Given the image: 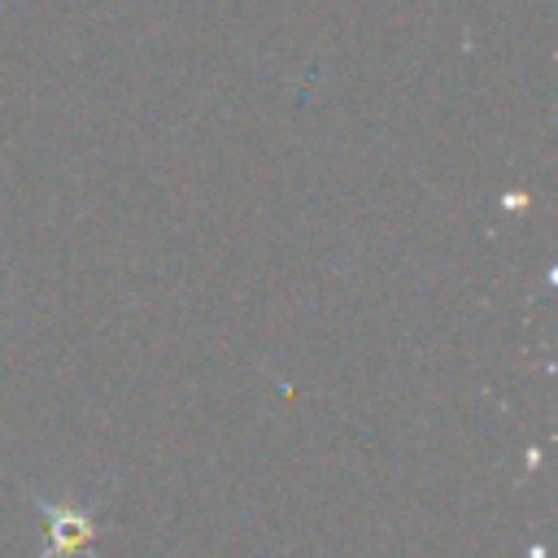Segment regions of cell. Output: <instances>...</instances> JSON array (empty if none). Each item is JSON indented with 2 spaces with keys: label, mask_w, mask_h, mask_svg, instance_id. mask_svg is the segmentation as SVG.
I'll use <instances>...</instances> for the list:
<instances>
[{
  "label": "cell",
  "mask_w": 558,
  "mask_h": 558,
  "mask_svg": "<svg viewBox=\"0 0 558 558\" xmlns=\"http://www.w3.org/2000/svg\"><path fill=\"white\" fill-rule=\"evenodd\" d=\"M44 519H48V549L39 558H74L83 549H92L96 541V523L78 510V506H61V501H39Z\"/></svg>",
  "instance_id": "cell-1"
}]
</instances>
